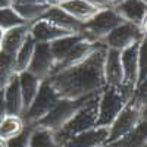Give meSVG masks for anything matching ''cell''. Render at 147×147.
<instances>
[{
    "label": "cell",
    "instance_id": "cell-1",
    "mask_svg": "<svg viewBox=\"0 0 147 147\" xmlns=\"http://www.w3.org/2000/svg\"><path fill=\"white\" fill-rule=\"evenodd\" d=\"M106 50L107 49L102 43H97L96 49L82 62L47 78L60 99L80 100L103 90V62Z\"/></svg>",
    "mask_w": 147,
    "mask_h": 147
},
{
    "label": "cell",
    "instance_id": "cell-2",
    "mask_svg": "<svg viewBox=\"0 0 147 147\" xmlns=\"http://www.w3.org/2000/svg\"><path fill=\"white\" fill-rule=\"evenodd\" d=\"M144 119H146V84L136 88L128 103L122 107L115 121L110 124L106 146L124 137L125 134L132 131Z\"/></svg>",
    "mask_w": 147,
    "mask_h": 147
},
{
    "label": "cell",
    "instance_id": "cell-3",
    "mask_svg": "<svg viewBox=\"0 0 147 147\" xmlns=\"http://www.w3.org/2000/svg\"><path fill=\"white\" fill-rule=\"evenodd\" d=\"M99 96H100V91L93 94L91 97H88V100L74 113V116L66 124L60 129H57L56 132H53L55 140H56L59 147L68 138L96 127L97 115H99Z\"/></svg>",
    "mask_w": 147,
    "mask_h": 147
},
{
    "label": "cell",
    "instance_id": "cell-4",
    "mask_svg": "<svg viewBox=\"0 0 147 147\" xmlns=\"http://www.w3.org/2000/svg\"><path fill=\"white\" fill-rule=\"evenodd\" d=\"M134 91L136 90L127 84L113 85V87L105 85L99 96V115H97L96 127L109 128L122 107L128 103Z\"/></svg>",
    "mask_w": 147,
    "mask_h": 147
},
{
    "label": "cell",
    "instance_id": "cell-5",
    "mask_svg": "<svg viewBox=\"0 0 147 147\" xmlns=\"http://www.w3.org/2000/svg\"><path fill=\"white\" fill-rule=\"evenodd\" d=\"M59 99L60 97L53 90L50 82H49L47 80L41 81L40 88H38V91H37L32 103L30 105V107L22 115V119H24V122H25V125H28V127L37 125V122H38L40 119H43L53 109V106L59 102Z\"/></svg>",
    "mask_w": 147,
    "mask_h": 147
},
{
    "label": "cell",
    "instance_id": "cell-6",
    "mask_svg": "<svg viewBox=\"0 0 147 147\" xmlns=\"http://www.w3.org/2000/svg\"><path fill=\"white\" fill-rule=\"evenodd\" d=\"M122 22L124 21L115 12L113 7L100 9L91 19H88L84 24L81 32L88 40H91L94 43H100L109 32H112Z\"/></svg>",
    "mask_w": 147,
    "mask_h": 147
},
{
    "label": "cell",
    "instance_id": "cell-7",
    "mask_svg": "<svg viewBox=\"0 0 147 147\" xmlns=\"http://www.w3.org/2000/svg\"><path fill=\"white\" fill-rule=\"evenodd\" d=\"M91 97V96H90ZM88 100V97L80 100H68V99H59V102L53 106V109L49 112L43 119L37 122L35 127L46 128L52 132H56L57 129L62 128L66 122L74 116V113Z\"/></svg>",
    "mask_w": 147,
    "mask_h": 147
},
{
    "label": "cell",
    "instance_id": "cell-8",
    "mask_svg": "<svg viewBox=\"0 0 147 147\" xmlns=\"http://www.w3.org/2000/svg\"><path fill=\"white\" fill-rule=\"evenodd\" d=\"M143 38H146V31H143L140 27L134 25V24L122 22L112 32H109L100 43L106 49H113V50L122 52L131 47L132 44L140 43Z\"/></svg>",
    "mask_w": 147,
    "mask_h": 147
},
{
    "label": "cell",
    "instance_id": "cell-9",
    "mask_svg": "<svg viewBox=\"0 0 147 147\" xmlns=\"http://www.w3.org/2000/svg\"><path fill=\"white\" fill-rule=\"evenodd\" d=\"M53 69L55 57L50 52V46L47 43H35L34 53L27 68V72H30L40 81H44L53 74Z\"/></svg>",
    "mask_w": 147,
    "mask_h": 147
},
{
    "label": "cell",
    "instance_id": "cell-10",
    "mask_svg": "<svg viewBox=\"0 0 147 147\" xmlns=\"http://www.w3.org/2000/svg\"><path fill=\"white\" fill-rule=\"evenodd\" d=\"M115 12L124 22H129L146 31V16H147V2L144 0H124L113 6Z\"/></svg>",
    "mask_w": 147,
    "mask_h": 147
},
{
    "label": "cell",
    "instance_id": "cell-11",
    "mask_svg": "<svg viewBox=\"0 0 147 147\" xmlns=\"http://www.w3.org/2000/svg\"><path fill=\"white\" fill-rule=\"evenodd\" d=\"M109 128L94 127L68 138L60 147H103L107 143Z\"/></svg>",
    "mask_w": 147,
    "mask_h": 147
},
{
    "label": "cell",
    "instance_id": "cell-12",
    "mask_svg": "<svg viewBox=\"0 0 147 147\" xmlns=\"http://www.w3.org/2000/svg\"><path fill=\"white\" fill-rule=\"evenodd\" d=\"M140 43L132 44L131 47L121 52L122 74H124V82L122 84L129 85L134 90L138 87V50H140Z\"/></svg>",
    "mask_w": 147,
    "mask_h": 147
},
{
    "label": "cell",
    "instance_id": "cell-13",
    "mask_svg": "<svg viewBox=\"0 0 147 147\" xmlns=\"http://www.w3.org/2000/svg\"><path fill=\"white\" fill-rule=\"evenodd\" d=\"M71 34L72 32L59 28L57 25H55L50 21H46L43 18L30 24V35L35 43H47L49 44L55 40H59L62 37H66Z\"/></svg>",
    "mask_w": 147,
    "mask_h": 147
},
{
    "label": "cell",
    "instance_id": "cell-14",
    "mask_svg": "<svg viewBox=\"0 0 147 147\" xmlns=\"http://www.w3.org/2000/svg\"><path fill=\"white\" fill-rule=\"evenodd\" d=\"M96 46H97V43L88 40L87 37L84 35V38L80 40V41L66 53V56H65L62 60H59V62L55 65L53 74L60 72V71H63V69H68V68H71V66H74V65L82 62V60L96 49ZM53 74H52V75H53ZM52 75H50V77H52ZM50 77H49V78H50Z\"/></svg>",
    "mask_w": 147,
    "mask_h": 147
},
{
    "label": "cell",
    "instance_id": "cell-15",
    "mask_svg": "<svg viewBox=\"0 0 147 147\" xmlns=\"http://www.w3.org/2000/svg\"><path fill=\"white\" fill-rule=\"evenodd\" d=\"M50 6L49 0H10V7L27 24L40 19Z\"/></svg>",
    "mask_w": 147,
    "mask_h": 147
},
{
    "label": "cell",
    "instance_id": "cell-16",
    "mask_svg": "<svg viewBox=\"0 0 147 147\" xmlns=\"http://www.w3.org/2000/svg\"><path fill=\"white\" fill-rule=\"evenodd\" d=\"M103 75H105V85H121L124 82V74H122V63H121V52L107 49L103 62Z\"/></svg>",
    "mask_w": 147,
    "mask_h": 147
},
{
    "label": "cell",
    "instance_id": "cell-17",
    "mask_svg": "<svg viewBox=\"0 0 147 147\" xmlns=\"http://www.w3.org/2000/svg\"><path fill=\"white\" fill-rule=\"evenodd\" d=\"M30 37V24L27 25H19L12 30L5 31L2 43H0V52L15 57L21 46L25 43V40Z\"/></svg>",
    "mask_w": 147,
    "mask_h": 147
},
{
    "label": "cell",
    "instance_id": "cell-18",
    "mask_svg": "<svg viewBox=\"0 0 147 147\" xmlns=\"http://www.w3.org/2000/svg\"><path fill=\"white\" fill-rule=\"evenodd\" d=\"M41 18L46 19V21H50L52 24L57 25L59 28L69 31L72 34H80L82 31V27H84V24L78 22L77 19H74L69 13H66V12L63 9H60L59 6H50L44 12V15Z\"/></svg>",
    "mask_w": 147,
    "mask_h": 147
},
{
    "label": "cell",
    "instance_id": "cell-19",
    "mask_svg": "<svg viewBox=\"0 0 147 147\" xmlns=\"http://www.w3.org/2000/svg\"><path fill=\"white\" fill-rule=\"evenodd\" d=\"M3 102H5V109L6 115H15V116H22L24 112V105H22V94L19 88V80L18 74L13 75L9 81V84L3 90Z\"/></svg>",
    "mask_w": 147,
    "mask_h": 147
},
{
    "label": "cell",
    "instance_id": "cell-20",
    "mask_svg": "<svg viewBox=\"0 0 147 147\" xmlns=\"http://www.w3.org/2000/svg\"><path fill=\"white\" fill-rule=\"evenodd\" d=\"M59 7L63 9L66 13H69L74 19H77L81 24H85L100 10L93 5L87 3L85 0H66L62 5H59Z\"/></svg>",
    "mask_w": 147,
    "mask_h": 147
},
{
    "label": "cell",
    "instance_id": "cell-21",
    "mask_svg": "<svg viewBox=\"0 0 147 147\" xmlns=\"http://www.w3.org/2000/svg\"><path fill=\"white\" fill-rule=\"evenodd\" d=\"M18 80H19V88H21V94H22V105H24V112L30 107V105L32 103L34 97L40 88L41 81L38 78H35L34 75H31L30 72L24 71L21 74H18ZM22 112V115H24Z\"/></svg>",
    "mask_w": 147,
    "mask_h": 147
},
{
    "label": "cell",
    "instance_id": "cell-22",
    "mask_svg": "<svg viewBox=\"0 0 147 147\" xmlns=\"http://www.w3.org/2000/svg\"><path fill=\"white\" fill-rule=\"evenodd\" d=\"M146 137H147V122L144 119L132 131H129L124 137L110 143L106 147H146Z\"/></svg>",
    "mask_w": 147,
    "mask_h": 147
},
{
    "label": "cell",
    "instance_id": "cell-23",
    "mask_svg": "<svg viewBox=\"0 0 147 147\" xmlns=\"http://www.w3.org/2000/svg\"><path fill=\"white\" fill-rule=\"evenodd\" d=\"M25 122L22 116H15V115H6L0 124V138L5 141H10L21 136L22 131L25 129Z\"/></svg>",
    "mask_w": 147,
    "mask_h": 147
},
{
    "label": "cell",
    "instance_id": "cell-24",
    "mask_svg": "<svg viewBox=\"0 0 147 147\" xmlns=\"http://www.w3.org/2000/svg\"><path fill=\"white\" fill-rule=\"evenodd\" d=\"M82 38H84V34L80 32V34H71V35L62 37V38H59V40H55L52 43H49L50 52L55 57V65L59 62V60H62L66 56V53Z\"/></svg>",
    "mask_w": 147,
    "mask_h": 147
},
{
    "label": "cell",
    "instance_id": "cell-25",
    "mask_svg": "<svg viewBox=\"0 0 147 147\" xmlns=\"http://www.w3.org/2000/svg\"><path fill=\"white\" fill-rule=\"evenodd\" d=\"M27 147H59L52 131L40 127H32Z\"/></svg>",
    "mask_w": 147,
    "mask_h": 147
},
{
    "label": "cell",
    "instance_id": "cell-26",
    "mask_svg": "<svg viewBox=\"0 0 147 147\" xmlns=\"http://www.w3.org/2000/svg\"><path fill=\"white\" fill-rule=\"evenodd\" d=\"M34 47H35V41L30 35L25 40V43L21 46L18 53L15 55V72L16 74H21L24 71H27V68L30 65V60L32 57V53H34Z\"/></svg>",
    "mask_w": 147,
    "mask_h": 147
},
{
    "label": "cell",
    "instance_id": "cell-27",
    "mask_svg": "<svg viewBox=\"0 0 147 147\" xmlns=\"http://www.w3.org/2000/svg\"><path fill=\"white\" fill-rule=\"evenodd\" d=\"M19 25H27V22L24 21L10 6L5 7V9H0V28L3 31L12 30V28L19 27Z\"/></svg>",
    "mask_w": 147,
    "mask_h": 147
},
{
    "label": "cell",
    "instance_id": "cell-28",
    "mask_svg": "<svg viewBox=\"0 0 147 147\" xmlns=\"http://www.w3.org/2000/svg\"><path fill=\"white\" fill-rule=\"evenodd\" d=\"M147 78V40L144 38L140 43L138 50V87L146 84Z\"/></svg>",
    "mask_w": 147,
    "mask_h": 147
},
{
    "label": "cell",
    "instance_id": "cell-29",
    "mask_svg": "<svg viewBox=\"0 0 147 147\" xmlns=\"http://www.w3.org/2000/svg\"><path fill=\"white\" fill-rule=\"evenodd\" d=\"M32 127H25V129L22 131L21 136H18L16 138L7 141V147H27L28 146V138H30V134H31Z\"/></svg>",
    "mask_w": 147,
    "mask_h": 147
},
{
    "label": "cell",
    "instance_id": "cell-30",
    "mask_svg": "<svg viewBox=\"0 0 147 147\" xmlns=\"http://www.w3.org/2000/svg\"><path fill=\"white\" fill-rule=\"evenodd\" d=\"M13 75H16V74L5 71V69H0V91L5 90V87L9 84V81L13 78Z\"/></svg>",
    "mask_w": 147,
    "mask_h": 147
},
{
    "label": "cell",
    "instance_id": "cell-31",
    "mask_svg": "<svg viewBox=\"0 0 147 147\" xmlns=\"http://www.w3.org/2000/svg\"><path fill=\"white\" fill-rule=\"evenodd\" d=\"M87 3L93 5L97 9H107V7H112V0H85Z\"/></svg>",
    "mask_w": 147,
    "mask_h": 147
},
{
    "label": "cell",
    "instance_id": "cell-32",
    "mask_svg": "<svg viewBox=\"0 0 147 147\" xmlns=\"http://www.w3.org/2000/svg\"><path fill=\"white\" fill-rule=\"evenodd\" d=\"M5 116H6V109H5V102H3V91H0V124H2Z\"/></svg>",
    "mask_w": 147,
    "mask_h": 147
},
{
    "label": "cell",
    "instance_id": "cell-33",
    "mask_svg": "<svg viewBox=\"0 0 147 147\" xmlns=\"http://www.w3.org/2000/svg\"><path fill=\"white\" fill-rule=\"evenodd\" d=\"M10 6V0H0V9H5Z\"/></svg>",
    "mask_w": 147,
    "mask_h": 147
},
{
    "label": "cell",
    "instance_id": "cell-34",
    "mask_svg": "<svg viewBox=\"0 0 147 147\" xmlns=\"http://www.w3.org/2000/svg\"><path fill=\"white\" fill-rule=\"evenodd\" d=\"M63 2H66V0H49V3H50L52 6H59V5H62Z\"/></svg>",
    "mask_w": 147,
    "mask_h": 147
},
{
    "label": "cell",
    "instance_id": "cell-35",
    "mask_svg": "<svg viewBox=\"0 0 147 147\" xmlns=\"http://www.w3.org/2000/svg\"><path fill=\"white\" fill-rule=\"evenodd\" d=\"M0 147H7V141H5V140L0 138Z\"/></svg>",
    "mask_w": 147,
    "mask_h": 147
},
{
    "label": "cell",
    "instance_id": "cell-36",
    "mask_svg": "<svg viewBox=\"0 0 147 147\" xmlns=\"http://www.w3.org/2000/svg\"><path fill=\"white\" fill-rule=\"evenodd\" d=\"M121 2H124V0H112V7H113L115 5H118V3H121Z\"/></svg>",
    "mask_w": 147,
    "mask_h": 147
},
{
    "label": "cell",
    "instance_id": "cell-37",
    "mask_svg": "<svg viewBox=\"0 0 147 147\" xmlns=\"http://www.w3.org/2000/svg\"><path fill=\"white\" fill-rule=\"evenodd\" d=\"M3 34H5V31L0 28V43H2V38H3Z\"/></svg>",
    "mask_w": 147,
    "mask_h": 147
},
{
    "label": "cell",
    "instance_id": "cell-38",
    "mask_svg": "<svg viewBox=\"0 0 147 147\" xmlns=\"http://www.w3.org/2000/svg\"><path fill=\"white\" fill-rule=\"evenodd\" d=\"M103 147H106V146H103Z\"/></svg>",
    "mask_w": 147,
    "mask_h": 147
}]
</instances>
